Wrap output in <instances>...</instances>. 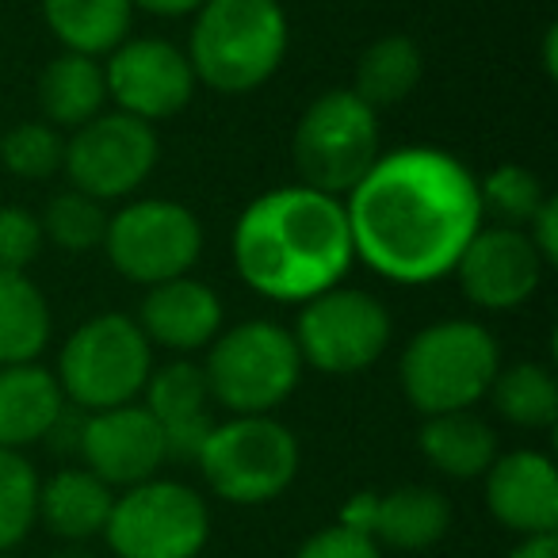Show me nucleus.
<instances>
[{
	"instance_id": "obj_1",
	"label": "nucleus",
	"mask_w": 558,
	"mask_h": 558,
	"mask_svg": "<svg viewBox=\"0 0 558 558\" xmlns=\"http://www.w3.org/2000/svg\"><path fill=\"white\" fill-rule=\"evenodd\" d=\"M352 253L383 279L421 288L456 271L482 230L478 180L459 157L433 146L387 154L349 192Z\"/></svg>"
},
{
	"instance_id": "obj_2",
	"label": "nucleus",
	"mask_w": 558,
	"mask_h": 558,
	"mask_svg": "<svg viewBox=\"0 0 558 558\" xmlns=\"http://www.w3.org/2000/svg\"><path fill=\"white\" fill-rule=\"evenodd\" d=\"M352 260L344 203L303 184L253 199L233 230L241 279L279 303H311L341 283Z\"/></svg>"
},
{
	"instance_id": "obj_3",
	"label": "nucleus",
	"mask_w": 558,
	"mask_h": 558,
	"mask_svg": "<svg viewBox=\"0 0 558 558\" xmlns=\"http://www.w3.org/2000/svg\"><path fill=\"white\" fill-rule=\"evenodd\" d=\"M288 54V16L279 0H207L195 12L192 65L195 81L222 96L260 88Z\"/></svg>"
},
{
	"instance_id": "obj_4",
	"label": "nucleus",
	"mask_w": 558,
	"mask_h": 558,
	"mask_svg": "<svg viewBox=\"0 0 558 558\" xmlns=\"http://www.w3.org/2000/svg\"><path fill=\"white\" fill-rule=\"evenodd\" d=\"M497 375V341L478 322H440L421 329L402 356V387L425 417L471 410Z\"/></svg>"
},
{
	"instance_id": "obj_5",
	"label": "nucleus",
	"mask_w": 558,
	"mask_h": 558,
	"mask_svg": "<svg viewBox=\"0 0 558 558\" xmlns=\"http://www.w3.org/2000/svg\"><path fill=\"white\" fill-rule=\"evenodd\" d=\"M207 390L233 417H260L288 402L303 375L295 337L276 322H245L210 344Z\"/></svg>"
},
{
	"instance_id": "obj_6",
	"label": "nucleus",
	"mask_w": 558,
	"mask_h": 558,
	"mask_svg": "<svg viewBox=\"0 0 558 558\" xmlns=\"http://www.w3.org/2000/svg\"><path fill=\"white\" fill-rule=\"evenodd\" d=\"M149 372V341L138 322L123 314H100L70 337L54 379L77 410L100 413L131 405L146 387Z\"/></svg>"
},
{
	"instance_id": "obj_7",
	"label": "nucleus",
	"mask_w": 558,
	"mask_h": 558,
	"mask_svg": "<svg viewBox=\"0 0 558 558\" xmlns=\"http://www.w3.org/2000/svg\"><path fill=\"white\" fill-rule=\"evenodd\" d=\"M379 161V119L352 88L322 93L295 126V169L303 187L349 195Z\"/></svg>"
},
{
	"instance_id": "obj_8",
	"label": "nucleus",
	"mask_w": 558,
	"mask_h": 558,
	"mask_svg": "<svg viewBox=\"0 0 558 558\" xmlns=\"http://www.w3.org/2000/svg\"><path fill=\"white\" fill-rule=\"evenodd\" d=\"M207 486L230 505H264L279 497L299 474V440L288 425L260 417H233L215 425L199 451Z\"/></svg>"
},
{
	"instance_id": "obj_9",
	"label": "nucleus",
	"mask_w": 558,
	"mask_h": 558,
	"mask_svg": "<svg viewBox=\"0 0 558 558\" xmlns=\"http://www.w3.org/2000/svg\"><path fill=\"white\" fill-rule=\"evenodd\" d=\"M210 535L207 501L184 482L149 478L116 497L104 524L116 558H199Z\"/></svg>"
},
{
	"instance_id": "obj_10",
	"label": "nucleus",
	"mask_w": 558,
	"mask_h": 558,
	"mask_svg": "<svg viewBox=\"0 0 558 558\" xmlns=\"http://www.w3.org/2000/svg\"><path fill=\"white\" fill-rule=\"evenodd\" d=\"M111 264L134 283H165L192 271L203 253V230L187 207L172 199H142L108 218L104 233Z\"/></svg>"
},
{
	"instance_id": "obj_11",
	"label": "nucleus",
	"mask_w": 558,
	"mask_h": 558,
	"mask_svg": "<svg viewBox=\"0 0 558 558\" xmlns=\"http://www.w3.org/2000/svg\"><path fill=\"white\" fill-rule=\"evenodd\" d=\"M291 337L303 364H314L326 375H356L387 349L390 314L367 291L329 288L303 306Z\"/></svg>"
},
{
	"instance_id": "obj_12",
	"label": "nucleus",
	"mask_w": 558,
	"mask_h": 558,
	"mask_svg": "<svg viewBox=\"0 0 558 558\" xmlns=\"http://www.w3.org/2000/svg\"><path fill=\"white\" fill-rule=\"evenodd\" d=\"M157 165V134L149 123L116 111L96 116L65 146L62 169L70 172L73 187L93 199H123L131 195Z\"/></svg>"
},
{
	"instance_id": "obj_13",
	"label": "nucleus",
	"mask_w": 558,
	"mask_h": 558,
	"mask_svg": "<svg viewBox=\"0 0 558 558\" xmlns=\"http://www.w3.org/2000/svg\"><path fill=\"white\" fill-rule=\"evenodd\" d=\"M104 85L126 116L154 123L187 108L195 93V73L187 65V54H180L172 43L131 39L111 50Z\"/></svg>"
},
{
	"instance_id": "obj_14",
	"label": "nucleus",
	"mask_w": 558,
	"mask_h": 558,
	"mask_svg": "<svg viewBox=\"0 0 558 558\" xmlns=\"http://www.w3.org/2000/svg\"><path fill=\"white\" fill-rule=\"evenodd\" d=\"M543 256L527 241L524 230H478L466 241L456 271L466 299L482 311H517L535 295L543 279Z\"/></svg>"
},
{
	"instance_id": "obj_15",
	"label": "nucleus",
	"mask_w": 558,
	"mask_h": 558,
	"mask_svg": "<svg viewBox=\"0 0 558 558\" xmlns=\"http://www.w3.org/2000/svg\"><path fill=\"white\" fill-rule=\"evenodd\" d=\"M81 459L104 486H138L157 478L165 463V433L146 405H116L88 413L81 436Z\"/></svg>"
},
{
	"instance_id": "obj_16",
	"label": "nucleus",
	"mask_w": 558,
	"mask_h": 558,
	"mask_svg": "<svg viewBox=\"0 0 558 558\" xmlns=\"http://www.w3.org/2000/svg\"><path fill=\"white\" fill-rule=\"evenodd\" d=\"M486 509L497 524L527 535L558 532V471L543 451L497 456L486 474Z\"/></svg>"
},
{
	"instance_id": "obj_17",
	"label": "nucleus",
	"mask_w": 558,
	"mask_h": 558,
	"mask_svg": "<svg viewBox=\"0 0 558 558\" xmlns=\"http://www.w3.org/2000/svg\"><path fill=\"white\" fill-rule=\"evenodd\" d=\"M142 333L146 341L165 344L172 352L203 349L222 329V303L199 279H165L142 303Z\"/></svg>"
},
{
	"instance_id": "obj_18",
	"label": "nucleus",
	"mask_w": 558,
	"mask_h": 558,
	"mask_svg": "<svg viewBox=\"0 0 558 558\" xmlns=\"http://www.w3.org/2000/svg\"><path fill=\"white\" fill-rule=\"evenodd\" d=\"M65 395L50 372L35 364L0 367V448L20 451L47 440Z\"/></svg>"
},
{
	"instance_id": "obj_19",
	"label": "nucleus",
	"mask_w": 558,
	"mask_h": 558,
	"mask_svg": "<svg viewBox=\"0 0 558 558\" xmlns=\"http://www.w3.org/2000/svg\"><path fill=\"white\" fill-rule=\"evenodd\" d=\"M111 505H116V494L93 471H73L70 466V471H58L54 478L39 486V520L58 539L70 543L104 535Z\"/></svg>"
},
{
	"instance_id": "obj_20",
	"label": "nucleus",
	"mask_w": 558,
	"mask_h": 558,
	"mask_svg": "<svg viewBox=\"0 0 558 558\" xmlns=\"http://www.w3.org/2000/svg\"><path fill=\"white\" fill-rule=\"evenodd\" d=\"M451 527V505L440 489L398 486L375 501L372 539L395 550H425Z\"/></svg>"
},
{
	"instance_id": "obj_21",
	"label": "nucleus",
	"mask_w": 558,
	"mask_h": 558,
	"mask_svg": "<svg viewBox=\"0 0 558 558\" xmlns=\"http://www.w3.org/2000/svg\"><path fill=\"white\" fill-rule=\"evenodd\" d=\"M421 456L448 478H482L497 459V433L471 410L440 413L421 428Z\"/></svg>"
},
{
	"instance_id": "obj_22",
	"label": "nucleus",
	"mask_w": 558,
	"mask_h": 558,
	"mask_svg": "<svg viewBox=\"0 0 558 558\" xmlns=\"http://www.w3.org/2000/svg\"><path fill=\"white\" fill-rule=\"evenodd\" d=\"M131 0H43V16L70 54H111L131 32Z\"/></svg>"
},
{
	"instance_id": "obj_23",
	"label": "nucleus",
	"mask_w": 558,
	"mask_h": 558,
	"mask_svg": "<svg viewBox=\"0 0 558 558\" xmlns=\"http://www.w3.org/2000/svg\"><path fill=\"white\" fill-rule=\"evenodd\" d=\"M104 100H108V85L96 58L65 50L39 77V108L58 126H85L88 119L100 116Z\"/></svg>"
},
{
	"instance_id": "obj_24",
	"label": "nucleus",
	"mask_w": 558,
	"mask_h": 558,
	"mask_svg": "<svg viewBox=\"0 0 558 558\" xmlns=\"http://www.w3.org/2000/svg\"><path fill=\"white\" fill-rule=\"evenodd\" d=\"M50 341V311L24 271H0V367L32 364Z\"/></svg>"
},
{
	"instance_id": "obj_25",
	"label": "nucleus",
	"mask_w": 558,
	"mask_h": 558,
	"mask_svg": "<svg viewBox=\"0 0 558 558\" xmlns=\"http://www.w3.org/2000/svg\"><path fill=\"white\" fill-rule=\"evenodd\" d=\"M421 73H425V62H421L417 43L405 39V35H387V39L372 43L364 50L352 93L372 111H379L390 108V104H402L421 85Z\"/></svg>"
},
{
	"instance_id": "obj_26",
	"label": "nucleus",
	"mask_w": 558,
	"mask_h": 558,
	"mask_svg": "<svg viewBox=\"0 0 558 558\" xmlns=\"http://www.w3.org/2000/svg\"><path fill=\"white\" fill-rule=\"evenodd\" d=\"M494 410L517 428H550L558 417V383L539 364H512L489 383Z\"/></svg>"
},
{
	"instance_id": "obj_27",
	"label": "nucleus",
	"mask_w": 558,
	"mask_h": 558,
	"mask_svg": "<svg viewBox=\"0 0 558 558\" xmlns=\"http://www.w3.org/2000/svg\"><path fill=\"white\" fill-rule=\"evenodd\" d=\"M39 520V474L20 451L0 448V555L32 535Z\"/></svg>"
},
{
	"instance_id": "obj_28",
	"label": "nucleus",
	"mask_w": 558,
	"mask_h": 558,
	"mask_svg": "<svg viewBox=\"0 0 558 558\" xmlns=\"http://www.w3.org/2000/svg\"><path fill=\"white\" fill-rule=\"evenodd\" d=\"M146 410L157 417V425H177V421H187V417H199L207 413V402H210V390H207V375L203 367L195 364H165L161 372H149L146 387Z\"/></svg>"
},
{
	"instance_id": "obj_29",
	"label": "nucleus",
	"mask_w": 558,
	"mask_h": 558,
	"mask_svg": "<svg viewBox=\"0 0 558 558\" xmlns=\"http://www.w3.org/2000/svg\"><path fill=\"white\" fill-rule=\"evenodd\" d=\"M43 238H50L65 253H88V248L104 245V233H108V215H104L100 199L85 192H62L47 203V215H43Z\"/></svg>"
},
{
	"instance_id": "obj_30",
	"label": "nucleus",
	"mask_w": 558,
	"mask_h": 558,
	"mask_svg": "<svg viewBox=\"0 0 558 558\" xmlns=\"http://www.w3.org/2000/svg\"><path fill=\"white\" fill-rule=\"evenodd\" d=\"M478 203L482 210H494L509 230H524L532 222L535 210L547 203L539 177L524 165H501L478 184Z\"/></svg>"
},
{
	"instance_id": "obj_31",
	"label": "nucleus",
	"mask_w": 558,
	"mask_h": 558,
	"mask_svg": "<svg viewBox=\"0 0 558 558\" xmlns=\"http://www.w3.org/2000/svg\"><path fill=\"white\" fill-rule=\"evenodd\" d=\"M0 161L24 180H47L62 169L65 142L50 123H20L0 138Z\"/></svg>"
},
{
	"instance_id": "obj_32",
	"label": "nucleus",
	"mask_w": 558,
	"mask_h": 558,
	"mask_svg": "<svg viewBox=\"0 0 558 558\" xmlns=\"http://www.w3.org/2000/svg\"><path fill=\"white\" fill-rule=\"evenodd\" d=\"M43 248V226L32 210L0 207V271H24Z\"/></svg>"
},
{
	"instance_id": "obj_33",
	"label": "nucleus",
	"mask_w": 558,
	"mask_h": 558,
	"mask_svg": "<svg viewBox=\"0 0 558 558\" xmlns=\"http://www.w3.org/2000/svg\"><path fill=\"white\" fill-rule=\"evenodd\" d=\"M295 558H383V550L372 535H360L344 524H333V527L314 532L311 539L295 550Z\"/></svg>"
},
{
	"instance_id": "obj_34",
	"label": "nucleus",
	"mask_w": 558,
	"mask_h": 558,
	"mask_svg": "<svg viewBox=\"0 0 558 558\" xmlns=\"http://www.w3.org/2000/svg\"><path fill=\"white\" fill-rule=\"evenodd\" d=\"M210 428H215V421H210V413H199V417H187V421H177V425H165V459H180V463H187V459H199L203 444H207Z\"/></svg>"
},
{
	"instance_id": "obj_35",
	"label": "nucleus",
	"mask_w": 558,
	"mask_h": 558,
	"mask_svg": "<svg viewBox=\"0 0 558 558\" xmlns=\"http://www.w3.org/2000/svg\"><path fill=\"white\" fill-rule=\"evenodd\" d=\"M524 233L535 245V253L543 256V264L558 260V203L550 199V195H547V203L532 215V222L524 226Z\"/></svg>"
},
{
	"instance_id": "obj_36",
	"label": "nucleus",
	"mask_w": 558,
	"mask_h": 558,
	"mask_svg": "<svg viewBox=\"0 0 558 558\" xmlns=\"http://www.w3.org/2000/svg\"><path fill=\"white\" fill-rule=\"evenodd\" d=\"M85 421L88 413L77 410V405H62V413H58V421L50 425L47 433V444L58 451V456H65V451H81V436H85Z\"/></svg>"
},
{
	"instance_id": "obj_37",
	"label": "nucleus",
	"mask_w": 558,
	"mask_h": 558,
	"mask_svg": "<svg viewBox=\"0 0 558 558\" xmlns=\"http://www.w3.org/2000/svg\"><path fill=\"white\" fill-rule=\"evenodd\" d=\"M375 501H379V494H356L349 505L341 509V524L352 527V532L360 535H372V524H375Z\"/></svg>"
},
{
	"instance_id": "obj_38",
	"label": "nucleus",
	"mask_w": 558,
	"mask_h": 558,
	"mask_svg": "<svg viewBox=\"0 0 558 558\" xmlns=\"http://www.w3.org/2000/svg\"><path fill=\"white\" fill-rule=\"evenodd\" d=\"M509 558H558V535H527L509 550Z\"/></svg>"
},
{
	"instance_id": "obj_39",
	"label": "nucleus",
	"mask_w": 558,
	"mask_h": 558,
	"mask_svg": "<svg viewBox=\"0 0 558 558\" xmlns=\"http://www.w3.org/2000/svg\"><path fill=\"white\" fill-rule=\"evenodd\" d=\"M131 4H142L154 16H187V12H199L207 0H131Z\"/></svg>"
},
{
	"instance_id": "obj_40",
	"label": "nucleus",
	"mask_w": 558,
	"mask_h": 558,
	"mask_svg": "<svg viewBox=\"0 0 558 558\" xmlns=\"http://www.w3.org/2000/svg\"><path fill=\"white\" fill-rule=\"evenodd\" d=\"M543 62H547V73H555V27L547 32V47H543Z\"/></svg>"
},
{
	"instance_id": "obj_41",
	"label": "nucleus",
	"mask_w": 558,
	"mask_h": 558,
	"mask_svg": "<svg viewBox=\"0 0 558 558\" xmlns=\"http://www.w3.org/2000/svg\"><path fill=\"white\" fill-rule=\"evenodd\" d=\"M0 558H9V555H0Z\"/></svg>"
}]
</instances>
